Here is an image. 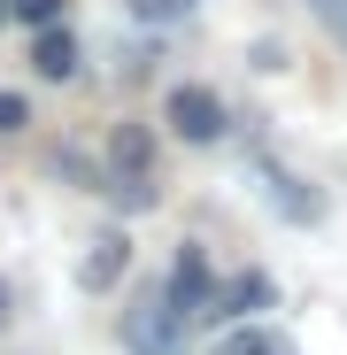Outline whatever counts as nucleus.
Masks as SVG:
<instances>
[{
  "label": "nucleus",
  "mask_w": 347,
  "mask_h": 355,
  "mask_svg": "<svg viewBox=\"0 0 347 355\" xmlns=\"http://www.w3.org/2000/svg\"><path fill=\"white\" fill-rule=\"evenodd\" d=\"M108 201L116 209H154V132L147 124H116V139H108Z\"/></svg>",
  "instance_id": "nucleus-1"
},
{
  "label": "nucleus",
  "mask_w": 347,
  "mask_h": 355,
  "mask_svg": "<svg viewBox=\"0 0 347 355\" xmlns=\"http://www.w3.org/2000/svg\"><path fill=\"white\" fill-rule=\"evenodd\" d=\"M186 324H193V317L154 286V293H139V302L124 309V347H132V355H186Z\"/></svg>",
  "instance_id": "nucleus-2"
},
{
  "label": "nucleus",
  "mask_w": 347,
  "mask_h": 355,
  "mask_svg": "<svg viewBox=\"0 0 347 355\" xmlns=\"http://www.w3.org/2000/svg\"><path fill=\"white\" fill-rule=\"evenodd\" d=\"M162 124L178 132L186 147L224 139V101H216V85H170V101H162Z\"/></svg>",
  "instance_id": "nucleus-3"
},
{
  "label": "nucleus",
  "mask_w": 347,
  "mask_h": 355,
  "mask_svg": "<svg viewBox=\"0 0 347 355\" xmlns=\"http://www.w3.org/2000/svg\"><path fill=\"white\" fill-rule=\"evenodd\" d=\"M162 293H170V302H178L186 317H201V309H208V293H216V278H208V255H201V240H186V248H178V263H170Z\"/></svg>",
  "instance_id": "nucleus-4"
},
{
  "label": "nucleus",
  "mask_w": 347,
  "mask_h": 355,
  "mask_svg": "<svg viewBox=\"0 0 347 355\" xmlns=\"http://www.w3.org/2000/svg\"><path fill=\"white\" fill-rule=\"evenodd\" d=\"M270 302H278V286H270L263 270H240L231 286H216V293H208V309H201V317H216V324H240V317H255V309H270Z\"/></svg>",
  "instance_id": "nucleus-5"
},
{
  "label": "nucleus",
  "mask_w": 347,
  "mask_h": 355,
  "mask_svg": "<svg viewBox=\"0 0 347 355\" xmlns=\"http://www.w3.org/2000/svg\"><path fill=\"white\" fill-rule=\"evenodd\" d=\"M31 70H39L46 85H70V78H78V39H70L62 24H39V31H31Z\"/></svg>",
  "instance_id": "nucleus-6"
},
{
  "label": "nucleus",
  "mask_w": 347,
  "mask_h": 355,
  "mask_svg": "<svg viewBox=\"0 0 347 355\" xmlns=\"http://www.w3.org/2000/svg\"><path fill=\"white\" fill-rule=\"evenodd\" d=\"M124 263H132V240H124V232H100V240H93V255L78 263V278H85L93 293H108L116 278H124Z\"/></svg>",
  "instance_id": "nucleus-7"
},
{
  "label": "nucleus",
  "mask_w": 347,
  "mask_h": 355,
  "mask_svg": "<svg viewBox=\"0 0 347 355\" xmlns=\"http://www.w3.org/2000/svg\"><path fill=\"white\" fill-rule=\"evenodd\" d=\"M263 193H270L278 216H294V224H317V216H324V201L301 186V178H285V170H263Z\"/></svg>",
  "instance_id": "nucleus-8"
},
{
  "label": "nucleus",
  "mask_w": 347,
  "mask_h": 355,
  "mask_svg": "<svg viewBox=\"0 0 347 355\" xmlns=\"http://www.w3.org/2000/svg\"><path fill=\"white\" fill-rule=\"evenodd\" d=\"M278 347H285V340H278L270 324H247V317L231 324L224 340H216V355H278Z\"/></svg>",
  "instance_id": "nucleus-9"
},
{
  "label": "nucleus",
  "mask_w": 347,
  "mask_h": 355,
  "mask_svg": "<svg viewBox=\"0 0 347 355\" xmlns=\"http://www.w3.org/2000/svg\"><path fill=\"white\" fill-rule=\"evenodd\" d=\"M124 8H132L139 24H186V16L201 8V0H124Z\"/></svg>",
  "instance_id": "nucleus-10"
},
{
  "label": "nucleus",
  "mask_w": 347,
  "mask_h": 355,
  "mask_svg": "<svg viewBox=\"0 0 347 355\" xmlns=\"http://www.w3.org/2000/svg\"><path fill=\"white\" fill-rule=\"evenodd\" d=\"M8 24L39 31V24H62V0H8Z\"/></svg>",
  "instance_id": "nucleus-11"
},
{
  "label": "nucleus",
  "mask_w": 347,
  "mask_h": 355,
  "mask_svg": "<svg viewBox=\"0 0 347 355\" xmlns=\"http://www.w3.org/2000/svg\"><path fill=\"white\" fill-rule=\"evenodd\" d=\"M31 124V101L24 93H0V132H24Z\"/></svg>",
  "instance_id": "nucleus-12"
},
{
  "label": "nucleus",
  "mask_w": 347,
  "mask_h": 355,
  "mask_svg": "<svg viewBox=\"0 0 347 355\" xmlns=\"http://www.w3.org/2000/svg\"><path fill=\"white\" fill-rule=\"evenodd\" d=\"M309 8H317L324 31H339V46H347V0H309Z\"/></svg>",
  "instance_id": "nucleus-13"
},
{
  "label": "nucleus",
  "mask_w": 347,
  "mask_h": 355,
  "mask_svg": "<svg viewBox=\"0 0 347 355\" xmlns=\"http://www.w3.org/2000/svg\"><path fill=\"white\" fill-rule=\"evenodd\" d=\"M0 317H8V286H0Z\"/></svg>",
  "instance_id": "nucleus-14"
},
{
  "label": "nucleus",
  "mask_w": 347,
  "mask_h": 355,
  "mask_svg": "<svg viewBox=\"0 0 347 355\" xmlns=\"http://www.w3.org/2000/svg\"><path fill=\"white\" fill-rule=\"evenodd\" d=\"M0 24H8V0H0Z\"/></svg>",
  "instance_id": "nucleus-15"
},
{
  "label": "nucleus",
  "mask_w": 347,
  "mask_h": 355,
  "mask_svg": "<svg viewBox=\"0 0 347 355\" xmlns=\"http://www.w3.org/2000/svg\"><path fill=\"white\" fill-rule=\"evenodd\" d=\"M278 355H294V347H278Z\"/></svg>",
  "instance_id": "nucleus-16"
}]
</instances>
